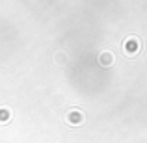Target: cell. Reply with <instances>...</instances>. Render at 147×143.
Wrapping results in <instances>:
<instances>
[{
  "label": "cell",
  "mask_w": 147,
  "mask_h": 143,
  "mask_svg": "<svg viewBox=\"0 0 147 143\" xmlns=\"http://www.w3.org/2000/svg\"><path fill=\"white\" fill-rule=\"evenodd\" d=\"M67 121L71 123V125H82L84 123V113L82 111H69L67 113Z\"/></svg>",
  "instance_id": "6da1fadb"
},
{
  "label": "cell",
  "mask_w": 147,
  "mask_h": 143,
  "mask_svg": "<svg viewBox=\"0 0 147 143\" xmlns=\"http://www.w3.org/2000/svg\"><path fill=\"white\" fill-rule=\"evenodd\" d=\"M112 61H114V58H112V54L110 52H104V54H100V63H106V65H110Z\"/></svg>",
  "instance_id": "7a4b0ae2"
}]
</instances>
